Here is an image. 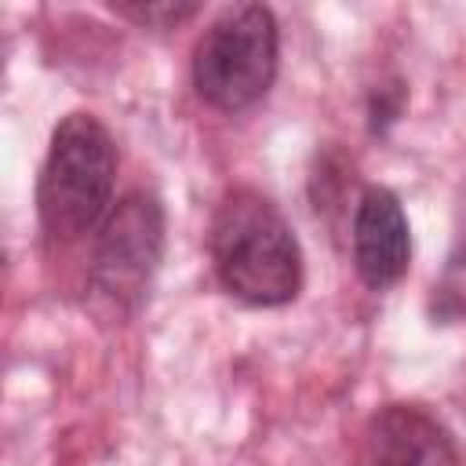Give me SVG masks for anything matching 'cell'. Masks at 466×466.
I'll return each instance as SVG.
<instances>
[{"instance_id":"obj_7","label":"cell","mask_w":466,"mask_h":466,"mask_svg":"<svg viewBox=\"0 0 466 466\" xmlns=\"http://www.w3.org/2000/svg\"><path fill=\"white\" fill-rule=\"evenodd\" d=\"M430 313H433V320H444V324L466 317V244L448 258L441 280L433 284Z\"/></svg>"},{"instance_id":"obj_4","label":"cell","mask_w":466,"mask_h":466,"mask_svg":"<svg viewBox=\"0 0 466 466\" xmlns=\"http://www.w3.org/2000/svg\"><path fill=\"white\" fill-rule=\"evenodd\" d=\"M164 251V208L153 193H127L95 229L91 291L116 309H135Z\"/></svg>"},{"instance_id":"obj_3","label":"cell","mask_w":466,"mask_h":466,"mask_svg":"<svg viewBox=\"0 0 466 466\" xmlns=\"http://www.w3.org/2000/svg\"><path fill=\"white\" fill-rule=\"evenodd\" d=\"M280 62V29L269 7L237 4L222 11L193 51V87L197 95L222 109H251L277 80Z\"/></svg>"},{"instance_id":"obj_8","label":"cell","mask_w":466,"mask_h":466,"mask_svg":"<svg viewBox=\"0 0 466 466\" xmlns=\"http://www.w3.org/2000/svg\"><path fill=\"white\" fill-rule=\"evenodd\" d=\"M120 18L146 25V29H175L182 22H189L200 4H178V0H160V4H116L113 7Z\"/></svg>"},{"instance_id":"obj_1","label":"cell","mask_w":466,"mask_h":466,"mask_svg":"<svg viewBox=\"0 0 466 466\" xmlns=\"http://www.w3.org/2000/svg\"><path fill=\"white\" fill-rule=\"evenodd\" d=\"M208 251L218 284L248 306H284L302 291V248L258 189H229L211 215Z\"/></svg>"},{"instance_id":"obj_2","label":"cell","mask_w":466,"mask_h":466,"mask_svg":"<svg viewBox=\"0 0 466 466\" xmlns=\"http://www.w3.org/2000/svg\"><path fill=\"white\" fill-rule=\"evenodd\" d=\"M113 186L116 146L109 127L91 113L62 116L36 182V211L44 233L58 244L95 233L113 211Z\"/></svg>"},{"instance_id":"obj_6","label":"cell","mask_w":466,"mask_h":466,"mask_svg":"<svg viewBox=\"0 0 466 466\" xmlns=\"http://www.w3.org/2000/svg\"><path fill=\"white\" fill-rule=\"evenodd\" d=\"M411 262L408 215L393 189H364L353 211V269L371 291L393 288Z\"/></svg>"},{"instance_id":"obj_5","label":"cell","mask_w":466,"mask_h":466,"mask_svg":"<svg viewBox=\"0 0 466 466\" xmlns=\"http://www.w3.org/2000/svg\"><path fill=\"white\" fill-rule=\"evenodd\" d=\"M364 466H462V455L430 408L393 400L364 426Z\"/></svg>"}]
</instances>
